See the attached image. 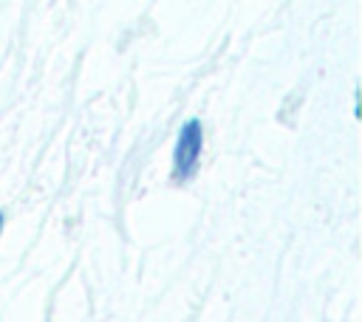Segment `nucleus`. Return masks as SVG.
<instances>
[{"label":"nucleus","mask_w":362,"mask_h":322,"mask_svg":"<svg viewBox=\"0 0 362 322\" xmlns=\"http://www.w3.org/2000/svg\"><path fill=\"white\" fill-rule=\"evenodd\" d=\"M201 153H204V127L198 119H189L181 124L178 136H175V147H173V181L187 184L195 178L198 164H201Z\"/></svg>","instance_id":"f257e3e1"},{"label":"nucleus","mask_w":362,"mask_h":322,"mask_svg":"<svg viewBox=\"0 0 362 322\" xmlns=\"http://www.w3.org/2000/svg\"><path fill=\"white\" fill-rule=\"evenodd\" d=\"M0 232H3V215H0Z\"/></svg>","instance_id":"f03ea898"}]
</instances>
